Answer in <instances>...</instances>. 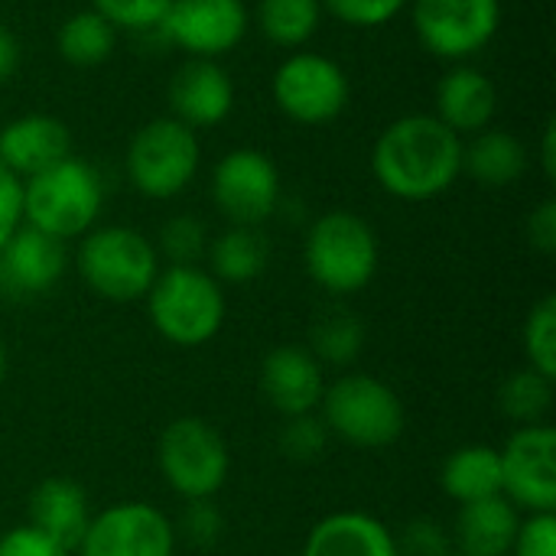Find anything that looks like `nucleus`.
Returning a JSON list of instances; mask_svg holds the SVG:
<instances>
[{
    "instance_id": "nucleus-1",
    "label": "nucleus",
    "mask_w": 556,
    "mask_h": 556,
    "mask_svg": "<svg viewBox=\"0 0 556 556\" xmlns=\"http://www.w3.org/2000/svg\"><path fill=\"white\" fill-rule=\"evenodd\" d=\"M371 173L388 195L430 202L463 176V137L433 114H404L378 134Z\"/></svg>"
},
{
    "instance_id": "nucleus-2",
    "label": "nucleus",
    "mask_w": 556,
    "mask_h": 556,
    "mask_svg": "<svg viewBox=\"0 0 556 556\" xmlns=\"http://www.w3.org/2000/svg\"><path fill=\"white\" fill-rule=\"evenodd\" d=\"M101 208L104 179L78 156H65L62 163L23 179V225L62 244L88 235L98 225Z\"/></svg>"
},
{
    "instance_id": "nucleus-3",
    "label": "nucleus",
    "mask_w": 556,
    "mask_h": 556,
    "mask_svg": "<svg viewBox=\"0 0 556 556\" xmlns=\"http://www.w3.org/2000/svg\"><path fill=\"white\" fill-rule=\"evenodd\" d=\"M147 316L160 339L176 349H199L225 326V287L199 264L160 267L147 290Z\"/></svg>"
},
{
    "instance_id": "nucleus-4",
    "label": "nucleus",
    "mask_w": 556,
    "mask_h": 556,
    "mask_svg": "<svg viewBox=\"0 0 556 556\" xmlns=\"http://www.w3.org/2000/svg\"><path fill=\"white\" fill-rule=\"evenodd\" d=\"M160 267L153 241L130 225H94L75 248V270L81 283L108 303L143 300Z\"/></svg>"
},
{
    "instance_id": "nucleus-5",
    "label": "nucleus",
    "mask_w": 556,
    "mask_h": 556,
    "mask_svg": "<svg viewBox=\"0 0 556 556\" xmlns=\"http://www.w3.org/2000/svg\"><path fill=\"white\" fill-rule=\"evenodd\" d=\"M381 261V244L375 228L345 208H332L319 215L303 241V264L309 280L332 293V296H352L365 290Z\"/></svg>"
},
{
    "instance_id": "nucleus-6",
    "label": "nucleus",
    "mask_w": 556,
    "mask_h": 556,
    "mask_svg": "<svg viewBox=\"0 0 556 556\" xmlns=\"http://www.w3.org/2000/svg\"><path fill=\"white\" fill-rule=\"evenodd\" d=\"M329 437L355 450H384L401 440L407 414L401 394L365 371L339 375L319 401Z\"/></svg>"
},
{
    "instance_id": "nucleus-7",
    "label": "nucleus",
    "mask_w": 556,
    "mask_h": 556,
    "mask_svg": "<svg viewBox=\"0 0 556 556\" xmlns=\"http://www.w3.org/2000/svg\"><path fill=\"white\" fill-rule=\"evenodd\" d=\"M199 166H202L199 134L169 114L153 117L143 127H137L124 150L127 182L140 195L156 199V202H166L186 192Z\"/></svg>"
},
{
    "instance_id": "nucleus-8",
    "label": "nucleus",
    "mask_w": 556,
    "mask_h": 556,
    "mask_svg": "<svg viewBox=\"0 0 556 556\" xmlns=\"http://www.w3.org/2000/svg\"><path fill=\"white\" fill-rule=\"evenodd\" d=\"M156 469L182 502L215 498L231 472V453L218 427L202 417H176L156 440Z\"/></svg>"
},
{
    "instance_id": "nucleus-9",
    "label": "nucleus",
    "mask_w": 556,
    "mask_h": 556,
    "mask_svg": "<svg viewBox=\"0 0 556 556\" xmlns=\"http://www.w3.org/2000/svg\"><path fill=\"white\" fill-rule=\"evenodd\" d=\"M270 94L283 117H290L293 124L319 127L332 124L349 108L352 85L336 59L296 49L277 65L270 78Z\"/></svg>"
},
{
    "instance_id": "nucleus-10",
    "label": "nucleus",
    "mask_w": 556,
    "mask_h": 556,
    "mask_svg": "<svg viewBox=\"0 0 556 556\" xmlns=\"http://www.w3.org/2000/svg\"><path fill=\"white\" fill-rule=\"evenodd\" d=\"M420 46L443 62H469L502 29V0H410Z\"/></svg>"
},
{
    "instance_id": "nucleus-11",
    "label": "nucleus",
    "mask_w": 556,
    "mask_h": 556,
    "mask_svg": "<svg viewBox=\"0 0 556 556\" xmlns=\"http://www.w3.org/2000/svg\"><path fill=\"white\" fill-rule=\"evenodd\" d=\"M208 192L228 225L261 228L280 208L283 186L277 163L264 150L235 147L215 163Z\"/></svg>"
},
{
    "instance_id": "nucleus-12",
    "label": "nucleus",
    "mask_w": 556,
    "mask_h": 556,
    "mask_svg": "<svg viewBox=\"0 0 556 556\" xmlns=\"http://www.w3.org/2000/svg\"><path fill=\"white\" fill-rule=\"evenodd\" d=\"M173 518L150 502H117L91 515L75 556H173L176 554Z\"/></svg>"
},
{
    "instance_id": "nucleus-13",
    "label": "nucleus",
    "mask_w": 556,
    "mask_h": 556,
    "mask_svg": "<svg viewBox=\"0 0 556 556\" xmlns=\"http://www.w3.org/2000/svg\"><path fill=\"white\" fill-rule=\"evenodd\" d=\"M502 495L528 515H556V433L547 424L515 427L498 450Z\"/></svg>"
},
{
    "instance_id": "nucleus-14",
    "label": "nucleus",
    "mask_w": 556,
    "mask_h": 556,
    "mask_svg": "<svg viewBox=\"0 0 556 556\" xmlns=\"http://www.w3.org/2000/svg\"><path fill=\"white\" fill-rule=\"evenodd\" d=\"M251 13L244 0H173L160 29L186 59H222L248 36Z\"/></svg>"
},
{
    "instance_id": "nucleus-15",
    "label": "nucleus",
    "mask_w": 556,
    "mask_h": 556,
    "mask_svg": "<svg viewBox=\"0 0 556 556\" xmlns=\"http://www.w3.org/2000/svg\"><path fill=\"white\" fill-rule=\"evenodd\" d=\"M169 117L199 130L218 127L235 111V81L215 59H186L166 88Z\"/></svg>"
},
{
    "instance_id": "nucleus-16",
    "label": "nucleus",
    "mask_w": 556,
    "mask_h": 556,
    "mask_svg": "<svg viewBox=\"0 0 556 556\" xmlns=\"http://www.w3.org/2000/svg\"><path fill=\"white\" fill-rule=\"evenodd\" d=\"M68 254L65 244L20 225L0 248V296L3 300H33L49 293L65 274Z\"/></svg>"
},
{
    "instance_id": "nucleus-17",
    "label": "nucleus",
    "mask_w": 556,
    "mask_h": 556,
    "mask_svg": "<svg viewBox=\"0 0 556 556\" xmlns=\"http://www.w3.org/2000/svg\"><path fill=\"white\" fill-rule=\"evenodd\" d=\"M264 401L280 417L316 414L326 394V371L303 345H277L264 355L257 375Z\"/></svg>"
},
{
    "instance_id": "nucleus-18",
    "label": "nucleus",
    "mask_w": 556,
    "mask_h": 556,
    "mask_svg": "<svg viewBox=\"0 0 556 556\" xmlns=\"http://www.w3.org/2000/svg\"><path fill=\"white\" fill-rule=\"evenodd\" d=\"M72 156V130L55 114H20L0 124V163L16 176L29 179Z\"/></svg>"
},
{
    "instance_id": "nucleus-19",
    "label": "nucleus",
    "mask_w": 556,
    "mask_h": 556,
    "mask_svg": "<svg viewBox=\"0 0 556 556\" xmlns=\"http://www.w3.org/2000/svg\"><path fill=\"white\" fill-rule=\"evenodd\" d=\"M437 111L433 117L440 124H446L456 137H472L485 127H492L495 114H498V88L495 81L469 65V62H456L440 81H437Z\"/></svg>"
},
{
    "instance_id": "nucleus-20",
    "label": "nucleus",
    "mask_w": 556,
    "mask_h": 556,
    "mask_svg": "<svg viewBox=\"0 0 556 556\" xmlns=\"http://www.w3.org/2000/svg\"><path fill=\"white\" fill-rule=\"evenodd\" d=\"M91 515L94 511H91L88 492L75 479H65V476L42 479L29 492V502H26V525L72 554L81 534L88 531Z\"/></svg>"
},
{
    "instance_id": "nucleus-21",
    "label": "nucleus",
    "mask_w": 556,
    "mask_h": 556,
    "mask_svg": "<svg viewBox=\"0 0 556 556\" xmlns=\"http://www.w3.org/2000/svg\"><path fill=\"white\" fill-rule=\"evenodd\" d=\"M303 556H397V538L368 511H336L309 528Z\"/></svg>"
},
{
    "instance_id": "nucleus-22",
    "label": "nucleus",
    "mask_w": 556,
    "mask_h": 556,
    "mask_svg": "<svg viewBox=\"0 0 556 556\" xmlns=\"http://www.w3.org/2000/svg\"><path fill=\"white\" fill-rule=\"evenodd\" d=\"M518 525L521 515L505 495L459 505L456 525L450 531L453 551L456 556H511Z\"/></svg>"
},
{
    "instance_id": "nucleus-23",
    "label": "nucleus",
    "mask_w": 556,
    "mask_h": 556,
    "mask_svg": "<svg viewBox=\"0 0 556 556\" xmlns=\"http://www.w3.org/2000/svg\"><path fill=\"white\" fill-rule=\"evenodd\" d=\"M463 173L479 186L508 189L528 173V147L502 127H485L463 140Z\"/></svg>"
},
{
    "instance_id": "nucleus-24",
    "label": "nucleus",
    "mask_w": 556,
    "mask_h": 556,
    "mask_svg": "<svg viewBox=\"0 0 556 556\" xmlns=\"http://www.w3.org/2000/svg\"><path fill=\"white\" fill-rule=\"evenodd\" d=\"M440 489L456 505L502 495V456L498 446L466 443L453 450L440 466Z\"/></svg>"
},
{
    "instance_id": "nucleus-25",
    "label": "nucleus",
    "mask_w": 556,
    "mask_h": 556,
    "mask_svg": "<svg viewBox=\"0 0 556 556\" xmlns=\"http://www.w3.org/2000/svg\"><path fill=\"white\" fill-rule=\"evenodd\" d=\"M205 270L225 287V283H254L264 277L270 264V241L261 228L248 225H228L222 235L208 241L205 251Z\"/></svg>"
},
{
    "instance_id": "nucleus-26",
    "label": "nucleus",
    "mask_w": 556,
    "mask_h": 556,
    "mask_svg": "<svg viewBox=\"0 0 556 556\" xmlns=\"http://www.w3.org/2000/svg\"><path fill=\"white\" fill-rule=\"evenodd\" d=\"M114 46H117V29L91 7L75 10L55 29V52L75 68H94L108 62L114 55Z\"/></svg>"
},
{
    "instance_id": "nucleus-27",
    "label": "nucleus",
    "mask_w": 556,
    "mask_h": 556,
    "mask_svg": "<svg viewBox=\"0 0 556 556\" xmlns=\"http://www.w3.org/2000/svg\"><path fill=\"white\" fill-rule=\"evenodd\" d=\"M313 358L326 368H349L358 362L365 349V323L358 313L345 306H329L316 316L309 329V345Z\"/></svg>"
},
{
    "instance_id": "nucleus-28",
    "label": "nucleus",
    "mask_w": 556,
    "mask_h": 556,
    "mask_svg": "<svg viewBox=\"0 0 556 556\" xmlns=\"http://www.w3.org/2000/svg\"><path fill=\"white\" fill-rule=\"evenodd\" d=\"M323 3L319 0H257L254 23L261 36L280 49H303L323 23Z\"/></svg>"
},
{
    "instance_id": "nucleus-29",
    "label": "nucleus",
    "mask_w": 556,
    "mask_h": 556,
    "mask_svg": "<svg viewBox=\"0 0 556 556\" xmlns=\"http://www.w3.org/2000/svg\"><path fill=\"white\" fill-rule=\"evenodd\" d=\"M551 407H554V381L534 368H518L498 384V410L515 427L547 424Z\"/></svg>"
},
{
    "instance_id": "nucleus-30",
    "label": "nucleus",
    "mask_w": 556,
    "mask_h": 556,
    "mask_svg": "<svg viewBox=\"0 0 556 556\" xmlns=\"http://www.w3.org/2000/svg\"><path fill=\"white\" fill-rule=\"evenodd\" d=\"M208 241H212L208 225L199 215H173L160 225L153 248L160 261H166L169 267H192L205 261Z\"/></svg>"
},
{
    "instance_id": "nucleus-31",
    "label": "nucleus",
    "mask_w": 556,
    "mask_h": 556,
    "mask_svg": "<svg viewBox=\"0 0 556 556\" xmlns=\"http://www.w3.org/2000/svg\"><path fill=\"white\" fill-rule=\"evenodd\" d=\"M521 345H525V358L528 368L541 371L544 378H556V296L547 293L541 296L521 329Z\"/></svg>"
},
{
    "instance_id": "nucleus-32",
    "label": "nucleus",
    "mask_w": 556,
    "mask_h": 556,
    "mask_svg": "<svg viewBox=\"0 0 556 556\" xmlns=\"http://www.w3.org/2000/svg\"><path fill=\"white\" fill-rule=\"evenodd\" d=\"M277 446L290 463H316L319 456H326L329 430H326L323 417H316V414L283 417Z\"/></svg>"
},
{
    "instance_id": "nucleus-33",
    "label": "nucleus",
    "mask_w": 556,
    "mask_h": 556,
    "mask_svg": "<svg viewBox=\"0 0 556 556\" xmlns=\"http://www.w3.org/2000/svg\"><path fill=\"white\" fill-rule=\"evenodd\" d=\"M173 0H88L117 33H156Z\"/></svg>"
},
{
    "instance_id": "nucleus-34",
    "label": "nucleus",
    "mask_w": 556,
    "mask_h": 556,
    "mask_svg": "<svg viewBox=\"0 0 556 556\" xmlns=\"http://www.w3.org/2000/svg\"><path fill=\"white\" fill-rule=\"evenodd\" d=\"M323 13L352 26V29H378L397 20L410 0H319Z\"/></svg>"
},
{
    "instance_id": "nucleus-35",
    "label": "nucleus",
    "mask_w": 556,
    "mask_h": 556,
    "mask_svg": "<svg viewBox=\"0 0 556 556\" xmlns=\"http://www.w3.org/2000/svg\"><path fill=\"white\" fill-rule=\"evenodd\" d=\"M173 525H176V538H182L195 551H212L225 534V515L215 508L212 498L186 502L179 521H173Z\"/></svg>"
},
{
    "instance_id": "nucleus-36",
    "label": "nucleus",
    "mask_w": 556,
    "mask_h": 556,
    "mask_svg": "<svg viewBox=\"0 0 556 556\" xmlns=\"http://www.w3.org/2000/svg\"><path fill=\"white\" fill-rule=\"evenodd\" d=\"M397 538V556H456L453 534L437 518H414Z\"/></svg>"
},
{
    "instance_id": "nucleus-37",
    "label": "nucleus",
    "mask_w": 556,
    "mask_h": 556,
    "mask_svg": "<svg viewBox=\"0 0 556 556\" xmlns=\"http://www.w3.org/2000/svg\"><path fill=\"white\" fill-rule=\"evenodd\" d=\"M511 556H556V515L521 518Z\"/></svg>"
},
{
    "instance_id": "nucleus-38",
    "label": "nucleus",
    "mask_w": 556,
    "mask_h": 556,
    "mask_svg": "<svg viewBox=\"0 0 556 556\" xmlns=\"http://www.w3.org/2000/svg\"><path fill=\"white\" fill-rule=\"evenodd\" d=\"M0 556H75L72 551L59 547L55 541L42 538L36 528L20 525L7 534H0Z\"/></svg>"
},
{
    "instance_id": "nucleus-39",
    "label": "nucleus",
    "mask_w": 556,
    "mask_h": 556,
    "mask_svg": "<svg viewBox=\"0 0 556 556\" xmlns=\"http://www.w3.org/2000/svg\"><path fill=\"white\" fill-rule=\"evenodd\" d=\"M23 225V179L0 163V248Z\"/></svg>"
},
{
    "instance_id": "nucleus-40",
    "label": "nucleus",
    "mask_w": 556,
    "mask_h": 556,
    "mask_svg": "<svg viewBox=\"0 0 556 556\" xmlns=\"http://www.w3.org/2000/svg\"><path fill=\"white\" fill-rule=\"evenodd\" d=\"M528 241L538 254H556V199L547 195L531 215H528Z\"/></svg>"
},
{
    "instance_id": "nucleus-41",
    "label": "nucleus",
    "mask_w": 556,
    "mask_h": 556,
    "mask_svg": "<svg viewBox=\"0 0 556 556\" xmlns=\"http://www.w3.org/2000/svg\"><path fill=\"white\" fill-rule=\"evenodd\" d=\"M538 160H541V173L547 176V182L556 179V117L544 124L541 134V147H538Z\"/></svg>"
},
{
    "instance_id": "nucleus-42",
    "label": "nucleus",
    "mask_w": 556,
    "mask_h": 556,
    "mask_svg": "<svg viewBox=\"0 0 556 556\" xmlns=\"http://www.w3.org/2000/svg\"><path fill=\"white\" fill-rule=\"evenodd\" d=\"M20 65V42L16 36L0 23V81H7Z\"/></svg>"
},
{
    "instance_id": "nucleus-43",
    "label": "nucleus",
    "mask_w": 556,
    "mask_h": 556,
    "mask_svg": "<svg viewBox=\"0 0 556 556\" xmlns=\"http://www.w3.org/2000/svg\"><path fill=\"white\" fill-rule=\"evenodd\" d=\"M7 375H10V352H7V342L0 339V388L7 381Z\"/></svg>"
}]
</instances>
